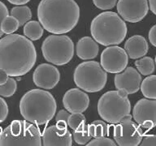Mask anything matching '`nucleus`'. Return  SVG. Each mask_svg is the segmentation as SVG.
<instances>
[{
  "label": "nucleus",
  "instance_id": "1",
  "mask_svg": "<svg viewBox=\"0 0 156 146\" xmlns=\"http://www.w3.org/2000/svg\"><path fill=\"white\" fill-rule=\"evenodd\" d=\"M37 51L31 40L20 34H7L0 39V69L19 77L35 65Z\"/></svg>",
  "mask_w": 156,
  "mask_h": 146
},
{
  "label": "nucleus",
  "instance_id": "2",
  "mask_svg": "<svg viewBox=\"0 0 156 146\" xmlns=\"http://www.w3.org/2000/svg\"><path fill=\"white\" fill-rule=\"evenodd\" d=\"M37 18L44 29L54 34L73 30L80 18V8L75 0H41Z\"/></svg>",
  "mask_w": 156,
  "mask_h": 146
},
{
  "label": "nucleus",
  "instance_id": "3",
  "mask_svg": "<svg viewBox=\"0 0 156 146\" xmlns=\"http://www.w3.org/2000/svg\"><path fill=\"white\" fill-rule=\"evenodd\" d=\"M57 104L51 92L42 89H32L21 97L20 114L26 121L36 125L48 123L55 114Z\"/></svg>",
  "mask_w": 156,
  "mask_h": 146
},
{
  "label": "nucleus",
  "instance_id": "4",
  "mask_svg": "<svg viewBox=\"0 0 156 146\" xmlns=\"http://www.w3.org/2000/svg\"><path fill=\"white\" fill-rule=\"evenodd\" d=\"M90 33L93 38L102 46H116L124 40L128 28L120 16L113 12H104L94 18Z\"/></svg>",
  "mask_w": 156,
  "mask_h": 146
},
{
  "label": "nucleus",
  "instance_id": "5",
  "mask_svg": "<svg viewBox=\"0 0 156 146\" xmlns=\"http://www.w3.org/2000/svg\"><path fill=\"white\" fill-rule=\"evenodd\" d=\"M41 134L36 124L24 120H14L2 131L0 146H41Z\"/></svg>",
  "mask_w": 156,
  "mask_h": 146
},
{
  "label": "nucleus",
  "instance_id": "6",
  "mask_svg": "<svg viewBox=\"0 0 156 146\" xmlns=\"http://www.w3.org/2000/svg\"><path fill=\"white\" fill-rule=\"evenodd\" d=\"M131 104L128 93L124 90L108 91L100 97L98 102V112L103 120L116 124L130 115Z\"/></svg>",
  "mask_w": 156,
  "mask_h": 146
},
{
  "label": "nucleus",
  "instance_id": "7",
  "mask_svg": "<svg viewBox=\"0 0 156 146\" xmlns=\"http://www.w3.org/2000/svg\"><path fill=\"white\" fill-rule=\"evenodd\" d=\"M73 80L76 85L88 92H99L107 81V71L96 61L84 62L76 68Z\"/></svg>",
  "mask_w": 156,
  "mask_h": 146
},
{
  "label": "nucleus",
  "instance_id": "8",
  "mask_svg": "<svg viewBox=\"0 0 156 146\" xmlns=\"http://www.w3.org/2000/svg\"><path fill=\"white\" fill-rule=\"evenodd\" d=\"M41 52L47 62L56 66L65 65L74 55V44L69 36L53 34L47 36L41 45Z\"/></svg>",
  "mask_w": 156,
  "mask_h": 146
},
{
  "label": "nucleus",
  "instance_id": "9",
  "mask_svg": "<svg viewBox=\"0 0 156 146\" xmlns=\"http://www.w3.org/2000/svg\"><path fill=\"white\" fill-rule=\"evenodd\" d=\"M131 114L116 123L113 128V137L119 146H137L143 138V131L132 120Z\"/></svg>",
  "mask_w": 156,
  "mask_h": 146
},
{
  "label": "nucleus",
  "instance_id": "10",
  "mask_svg": "<svg viewBox=\"0 0 156 146\" xmlns=\"http://www.w3.org/2000/svg\"><path fill=\"white\" fill-rule=\"evenodd\" d=\"M101 66L107 72L119 73L127 68L129 55L125 50L117 46H107L100 57Z\"/></svg>",
  "mask_w": 156,
  "mask_h": 146
},
{
  "label": "nucleus",
  "instance_id": "11",
  "mask_svg": "<svg viewBox=\"0 0 156 146\" xmlns=\"http://www.w3.org/2000/svg\"><path fill=\"white\" fill-rule=\"evenodd\" d=\"M133 117L139 126L147 130L156 127V100L143 98L133 107Z\"/></svg>",
  "mask_w": 156,
  "mask_h": 146
},
{
  "label": "nucleus",
  "instance_id": "12",
  "mask_svg": "<svg viewBox=\"0 0 156 146\" xmlns=\"http://www.w3.org/2000/svg\"><path fill=\"white\" fill-rule=\"evenodd\" d=\"M117 12L125 21L136 23L146 16L149 12L147 0H119Z\"/></svg>",
  "mask_w": 156,
  "mask_h": 146
},
{
  "label": "nucleus",
  "instance_id": "13",
  "mask_svg": "<svg viewBox=\"0 0 156 146\" xmlns=\"http://www.w3.org/2000/svg\"><path fill=\"white\" fill-rule=\"evenodd\" d=\"M60 73L57 68L48 63H42L37 67L33 75L34 85L44 89H52L58 85Z\"/></svg>",
  "mask_w": 156,
  "mask_h": 146
},
{
  "label": "nucleus",
  "instance_id": "14",
  "mask_svg": "<svg viewBox=\"0 0 156 146\" xmlns=\"http://www.w3.org/2000/svg\"><path fill=\"white\" fill-rule=\"evenodd\" d=\"M114 81L117 89L124 90L128 94H133L141 88V75L135 68L129 67L123 72L116 73Z\"/></svg>",
  "mask_w": 156,
  "mask_h": 146
},
{
  "label": "nucleus",
  "instance_id": "15",
  "mask_svg": "<svg viewBox=\"0 0 156 146\" xmlns=\"http://www.w3.org/2000/svg\"><path fill=\"white\" fill-rule=\"evenodd\" d=\"M63 104L70 113H83L90 106V97L80 89H71L63 96Z\"/></svg>",
  "mask_w": 156,
  "mask_h": 146
},
{
  "label": "nucleus",
  "instance_id": "16",
  "mask_svg": "<svg viewBox=\"0 0 156 146\" xmlns=\"http://www.w3.org/2000/svg\"><path fill=\"white\" fill-rule=\"evenodd\" d=\"M72 134L68 127L61 128L58 126L46 127L42 134L44 146H71L73 144Z\"/></svg>",
  "mask_w": 156,
  "mask_h": 146
},
{
  "label": "nucleus",
  "instance_id": "17",
  "mask_svg": "<svg viewBox=\"0 0 156 146\" xmlns=\"http://www.w3.org/2000/svg\"><path fill=\"white\" fill-rule=\"evenodd\" d=\"M124 50L132 59L142 58L148 53V42L144 36L134 35L127 40L124 44Z\"/></svg>",
  "mask_w": 156,
  "mask_h": 146
},
{
  "label": "nucleus",
  "instance_id": "18",
  "mask_svg": "<svg viewBox=\"0 0 156 146\" xmlns=\"http://www.w3.org/2000/svg\"><path fill=\"white\" fill-rule=\"evenodd\" d=\"M97 41L90 36H84L79 39L76 43V55L83 60L92 59L97 57L98 54Z\"/></svg>",
  "mask_w": 156,
  "mask_h": 146
},
{
  "label": "nucleus",
  "instance_id": "19",
  "mask_svg": "<svg viewBox=\"0 0 156 146\" xmlns=\"http://www.w3.org/2000/svg\"><path fill=\"white\" fill-rule=\"evenodd\" d=\"M43 27L41 23L36 20H29L24 24V36L30 39L31 41H37L43 35Z\"/></svg>",
  "mask_w": 156,
  "mask_h": 146
},
{
  "label": "nucleus",
  "instance_id": "20",
  "mask_svg": "<svg viewBox=\"0 0 156 146\" xmlns=\"http://www.w3.org/2000/svg\"><path fill=\"white\" fill-rule=\"evenodd\" d=\"M141 91L146 98L156 99V75H149L141 81Z\"/></svg>",
  "mask_w": 156,
  "mask_h": 146
},
{
  "label": "nucleus",
  "instance_id": "21",
  "mask_svg": "<svg viewBox=\"0 0 156 146\" xmlns=\"http://www.w3.org/2000/svg\"><path fill=\"white\" fill-rule=\"evenodd\" d=\"M11 16L16 17L20 22V25L23 26L32 18L31 10L27 6H17L11 11Z\"/></svg>",
  "mask_w": 156,
  "mask_h": 146
},
{
  "label": "nucleus",
  "instance_id": "22",
  "mask_svg": "<svg viewBox=\"0 0 156 146\" xmlns=\"http://www.w3.org/2000/svg\"><path fill=\"white\" fill-rule=\"evenodd\" d=\"M153 58L151 57H143L135 62L137 71L143 75H150L154 71L155 64Z\"/></svg>",
  "mask_w": 156,
  "mask_h": 146
},
{
  "label": "nucleus",
  "instance_id": "23",
  "mask_svg": "<svg viewBox=\"0 0 156 146\" xmlns=\"http://www.w3.org/2000/svg\"><path fill=\"white\" fill-rule=\"evenodd\" d=\"M73 137L78 144H87L91 141L92 137L90 131V125L84 124L79 128L73 130Z\"/></svg>",
  "mask_w": 156,
  "mask_h": 146
},
{
  "label": "nucleus",
  "instance_id": "24",
  "mask_svg": "<svg viewBox=\"0 0 156 146\" xmlns=\"http://www.w3.org/2000/svg\"><path fill=\"white\" fill-rule=\"evenodd\" d=\"M90 131L94 138L107 136L109 135V126L104 121L96 120L90 124Z\"/></svg>",
  "mask_w": 156,
  "mask_h": 146
},
{
  "label": "nucleus",
  "instance_id": "25",
  "mask_svg": "<svg viewBox=\"0 0 156 146\" xmlns=\"http://www.w3.org/2000/svg\"><path fill=\"white\" fill-rule=\"evenodd\" d=\"M20 26V25L19 20L16 17L11 16H7L2 20L1 29L3 33L12 34L16 31Z\"/></svg>",
  "mask_w": 156,
  "mask_h": 146
},
{
  "label": "nucleus",
  "instance_id": "26",
  "mask_svg": "<svg viewBox=\"0 0 156 146\" xmlns=\"http://www.w3.org/2000/svg\"><path fill=\"white\" fill-rule=\"evenodd\" d=\"M17 89V84L15 79L8 78L7 83L0 85V96L3 97H10L15 94Z\"/></svg>",
  "mask_w": 156,
  "mask_h": 146
},
{
  "label": "nucleus",
  "instance_id": "27",
  "mask_svg": "<svg viewBox=\"0 0 156 146\" xmlns=\"http://www.w3.org/2000/svg\"><path fill=\"white\" fill-rule=\"evenodd\" d=\"M86 119L82 113H72L68 118V126L73 130L79 128L85 124Z\"/></svg>",
  "mask_w": 156,
  "mask_h": 146
},
{
  "label": "nucleus",
  "instance_id": "28",
  "mask_svg": "<svg viewBox=\"0 0 156 146\" xmlns=\"http://www.w3.org/2000/svg\"><path fill=\"white\" fill-rule=\"evenodd\" d=\"M70 112L67 109H61L57 113L55 117L56 126L61 128H66L68 126V118L70 116Z\"/></svg>",
  "mask_w": 156,
  "mask_h": 146
},
{
  "label": "nucleus",
  "instance_id": "29",
  "mask_svg": "<svg viewBox=\"0 0 156 146\" xmlns=\"http://www.w3.org/2000/svg\"><path fill=\"white\" fill-rule=\"evenodd\" d=\"M116 144V142L106 136L94 138L87 144L88 146H115Z\"/></svg>",
  "mask_w": 156,
  "mask_h": 146
},
{
  "label": "nucleus",
  "instance_id": "30",
  "mask_svg": "<svg viewBox=\"0 0 156 146\" xmlns=\"http://www.w3.org/2000/svg\"><path fill=\"white\" fill-rule=\"evenodd\" d=\"M95 7L101 10H110L117 4V0H93Z\"/></svg>",
  "mask_w": 156,
  "mask_h": 146
},
{
  "label": "nucleus",
  "instance_id": "31",
  "mask_svg": "<svg viewBox=\"0 0 156 146\" xmlns=\"http://www.w3.org/2000/svg\"><path fill=\"white\" fill-rule=\"evenodd\" d=\"M8 115V106L7 102L0 97V123L4 122Z\"/></svg>",
  "mask_w": 156,
  "mask_h": 146
},
{
  "label": "nucleus",
  "instance_id": "32",
  "mask_svg": "<svg viewBox=\"0 0 156 146\" xmlns=\"http://www.w3.org/2000/svg\"><path fill=\"white\" fill-rule=\"evenodd\" d=\"M141 146H156V135H146L142 138Z\"/></svg>",
  "mask_w": 156,
  "mask_h": 146
},
{
  "label": "nucleus",
  "instance_id": "33",
  "mask_svg": "<svg viewBox=\"0 0 156 146\" xmlns=\"http://www.w3.org/2000/svg\"><path fill=\"white\" fill-rule=\"evenodd\" d=\"M8 10L7 7H6V5L0 1V37L3 35V32H2V29H1V24H2V20L8 16Z\"/></svg>",
  "mask_w": 156,
  "mask_h": 146
},
{
  "label": "nucleus",
  "instance_id": "34",
  "mask_svg": "<svg viewBox=\"0 0 156 146\" xmlns=\"http://www.w3.org/2000/svg\"><path fill=\"white\" fill-rule=\"evenodd\" d=\"M149 41L152 46L156 47V24L154 25L149 32Z\"/></svg>",
  "mask_w": 156,
  "mask_h": 146
},
{
  "label": "nucleus",
  "instance_id": "35",
  "mask_svg": "<svg viewBox=\"0 0 156 146\" xmlns=\"http://www.w3.org/2000/svg\"><path fill=\"white\" fill-rule=\"evenodd\" d=\"M8 74H7L4 70L0 69V85H2L6 84L8 80Z\"/></svg>",
  "mask_w": 156,
  "mask_h": 146
},
{
  "label": "nucleus",
  "instance_id": "36",
  "mask_svg": "<svg viewBox=\"0 0 156 146\" xmlns=\"http://www.w3.org/2000/svg\"><path fill=\"white\" fill-rule=\"evenodd\" d=\"M7 1L14 5H24L28 3L30 0H7Z\"/></svg>",
  "mask_w": 156,
  "mask_h": 146
},
{
  "label": "nucleus",
  "instance_id": "37",
  "mask_svg": "<svg viewBox=\"0 0 156 146\" xmlns=\"http://www.w3.org/2000/svg\"><path fill=\"white\" fill-rule=\"evenodd\" d=\"M150 9L156 16V0H149Z\"/></svg>",
  "mask_w": 156,
  "mask_h": 146
},
{
  "label": "nucleus",
  "instance_id": "38",
  "mask_svg": "<svg viewBox=\"0 0 156 146\" xmlns=\"http://www.w3.org/2000/svg\"><path fill=\"white\" fill-rule=\"evenodd\" d=\"M2 131H3V130H2V127H0V136H1V134H2Z\"/></svg>",
  "mask_w": 156,
  "mask_h": 146
},
{
  "label": "nucleus",
  "instance_id": "39",
  "mask_svg": "<svg viewBox=\"0 0 156 146\" xmlns=\"http://www.w3.org/2000/svg\"><path fill=\"white\" fill-rule=\"evenodd\" d=\"M154 62H155V65H156V55H155V59H154Z\"/></svg>",
  "mask_w": 156,
  "mask_h": 146
}]
</instances>
